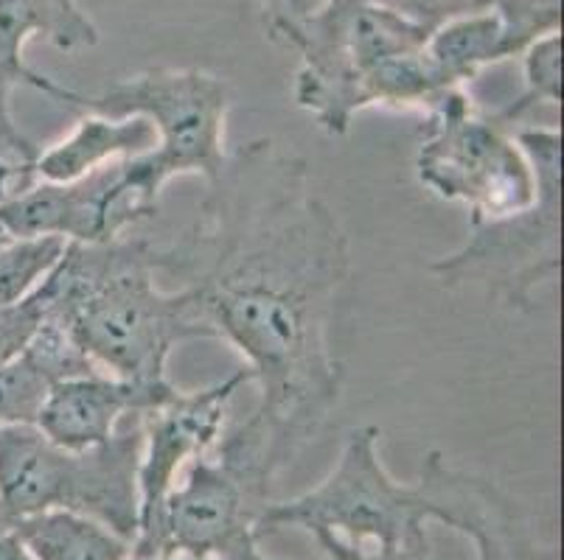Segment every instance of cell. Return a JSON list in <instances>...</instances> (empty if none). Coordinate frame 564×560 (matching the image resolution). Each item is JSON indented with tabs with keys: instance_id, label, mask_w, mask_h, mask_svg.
<instances>
[{
	"instance_id": "1",
	"label": "cell",
	"mask_w": 564,
	"mask_h": 560,
	"mask_svg": "<svg viewBox=\"0 0 564 560\" xmlns=\"http://www.w3.org/2000/svg\"><path fill=\"white\" fill-rule=\"evenodd\" d=\"M155 266L245 359L259 384L248 424L275 474L284 471L332 418L346 376L332 320L351 250L335 210L312 194L304 157L273 138L230 152L192 228L155 244Z\"/></svg>"
},
{
	"instance_id": "2",
	"label": "cell",
	"mask_w": 564,
	"mask_h": 560,
	"mask_svg": "<svg viewBox=\"0 0 564 560\" xmlns=\"http://www.w3.org/2000/svg\"><path fill=\"white\" fill-rule=\"evenodd\" d=\"M43 320L63 328L96 370L135 384H169V356L183 342L214 339L186 289L158 284L147 239L68 244L37 289Z\"/></svg>"
},
{
	"instance_id": "3",
	"label": "cell",
	"mask_w": 564,
	"mask_h": 560,
	"mask_svg": "<svg viewBox=\"0 0 564 560\" xmlns=\"http://www.w3.org/2000/svg\"><path fill=\"white\" fill-rule=\"evenodd\" d=\"M379 426H360L346 438L329 476L290 502H270L256 524V538L306 530L366 547L379 560H435L427 524L435 521L433 499L415 482L402 485L379 457Z\"/></svg>"
},
{
	"instance_id": "4",
	"label": "cell",
	"mask_w": 564,
	"mask_h": 560,
	"mask_svg": "<svg viewBox=\"0 0 564 560\" xmlns=\"http://www.w3.org/2000/svg\"><path fill=\"white\" fill-rule=\"evenodd\" d=\"M141 418H130L101 446L70 451L37 426L0 429V518L18 521L43 510L99 518L118 536L138 538Z\"/></svg>"
},
{
	"instance_id": "5",
	"label": "cell",
	"mask_w": 564,
	"mask_h": 560,
	"mask_svg": "<svg viewBox=\"0 0 564 560\" xmlns=\"http://www.w3.org/2000/svg\"><path fill=\"white\" fill-rule=\"evenodd\" d=\"M430 29L373 0H326L301 23L275 31V43L299 51L292 101L326 135L343 138L354 118L373 107V85L384 62L419 51Z\"/></svg>"
},
{
	"instance_id": "6",
	"label": "cell",
	"mask_w": 564,
	"mask_h": 560,
	"mask_svg": "<svg viewBox=\"0 0 564 560\" xmlns=\"http://www.w3.org/2000/svg\"><path fill=\"white\" fill-rule=\"evenodd\" d=\"M275 471L245 424L225 431L169 491L150 532L132 552L203 560H270L256 547V524L270 505Z\"/></svg>"
},
{
	"instance_id": "7",
	"label": "cell",
	"mask_w": 564,
	"mask_h": 560,
	"mask_svg": "<svg viewBox=\"0 0 564 560\" xmlns=\"http://www.w3.org/2000/svg\"><path fill=\"white\" fill-rule=\"evenodd\" d=\"M514 135L540 183L536 202L469 224V239L427 270L449 292L478 286L511 311H533L536 292L562 272V130L528 127Z\"/></svg>"
},
{
	"instance_id": "8",
	"label": "cell",
	"mask_w": 564,
	"mask_h": 560,
	"mask_svg": "<svg viewBox=\"0 0 564 560\" xmlns=\"http://www.w3.org/2000/svg\"><path fill=\"white\" fill-rule=\"evenodd\" d=\"M230 87L203 68H150L116 81L87 99V112L143 118L155 130V149L132 157L130 166L150 197L177 177L212 183L228 161Z\"/></svg>"
},
{
	"instance_id": "9",
	"label": "cell",
	"mask_w": 564,
	"mask_h": 560,
	"mask_svg": "<svg viewBox=\"0 0 564 560\" xmlns=\"http://www.w3.org/2000/svg\"><path fill=\"white\" fill-rule=\"evenodd\" d=\"M422 118L415 179L433 197L464 205L469 224L495 222L536 202L540 183L525 149L495 112H480L464 87L441 92Z\"/></svg>"
},
{
	"instance_id": "10",
	"label": "cell",
	"mask_w": 564,
	"mask_h": 560,
	"mask_svg": "<svg viewBox=\"0 0 564 560\" xmlns=\"http://www.w3.org/2000/svg\"><path fill=\"white\" fill-rule=\"evenodd\" d=\"M130 161L110 163L74 183L34 179L0 202V230L9 239H63L68 244L121 239L135 224L155 219L161 208L143 191Z\"/></svg>"
},
{
	"instance_id": "11",
	"label": "cell",
	"mask_w": 564,
	"mask_h": 560,
	"mask_svg": "<svg viewBox=\"0 0 564 560\" xmlns=\"http://www.w3.org/2000/svg\"><path fill=\"white\" fill-rule=\"evenodd\" d=\"M250 370H236L212 387L183 393L141 415V462H138V538L150 532L166 502L169 491L177 485L183 471L199 457L212 454L225 435V420L234 395L250 384ZM135 538V541H138Z\"/></svg>"
},
{
	"instance_id": "12",
	"label": "cell",
	"mask_w": 564,
	"mask_h": 560,
	"mask_svg": "<svg viewBox=\"0 0 564 560\" xmlns=\"http://www.w3.org/2000/svg\"><path fill=\"white\" fill-rule=\"evenodd\" d=\"M174 395L177 387L172 382L150 387L107 373H87L56 382L34 426L51 443L85 451L110 440L124 420L141 418Z\"/></svg>"
},
{
	"instance_id": "13",
	"label": "cell",
	"mask_w": 564,
	"mask_h": 560,
	"mask_svg": "<svg viewBox=\"0 0 564 560\" xmlns=\"http://www.w3.org/2000/svg\"><path fill=\"white\" fill-rule=\"evenodd\" d=\"M32 40H45L65 54L99 45V25L76 0H0V76L18 87H32L59 105L85 110L87 96L63 87L25 65L23 51Z\"/></svg>"
},
{
	"instance_id": "14",
	"label": "cell",
	"mask_w": 564,
	"mask_h": 560,
	"mask_svg": "<svg viewBox=\"0 0 564 560\" xmlns=\"http://www.w3.org/2000/svg\"><path fill=\"white\" fill-rule=\"evenodd\" d=\"M158 143L155 130L143 118H112L87 112L65 138L40 149L34 161V177L43 183H74L99 172L110 163L130 161L152 152Z\"/></svg>"
},
{
	"instance_id": "15",
	"label": "cell",
	"mask_w": 564,
	"mask_h": 560,
	"mask_svg": "<svg viewBox=\"0 0 564 560\" xmlns=\"http://www.w3.org/2000/svg\"><path fill=\"white\" fill-rule=\"evenodd\" d=\"M424 56L444 90L466 87L486 68L506 62L500 20L495 9L455 14L435 25L424 43Z\"/></svg>"
},
{
	"instance_id": "16",
	"label": "cell",
	"mask_w": 564,
	"mask_h": 560,
	"mask_svg": "<svg viewBox=\"0 0 564 560\" xmlns=\"http://www.w3.org/2000/svg\"><path fill=\"white\" fill-rule=\"evenodd\" d=\"M9 524L34 560H127L132 554L130 538L85 513L43 510Z\"/></svg>"
},
{
	"instance_id": "17",
	"label": "cell",
	"mask_w": 564,
	"mask_h": 560,
	"mask_svg": "<svg viewBox=\"0 0 564 560\" xmlns=\"http://www.w3.org/2000/svg\"><path fill=\"white\" fill-rule=\"evenodd\" d=\"M522 59V92L511 105L495 112L506 127L517 123L536 107H562V34L536 40L520 54Z\"/></svg>"
},
{
	"instance_id": "18",
	"label": "cell",
	"mask_w": 564,
	"mask_h": 560,
	"mask_svg": "<svg viewBox=\"0 0 564 560\" xmlns=\"http://www.w3.org/2000/svg\"><path fill=\"white\" fill-rule=\"evenodd\" d=\"M63 239H7L0 244V308L32 297L63 261Z\"/></svg>"
},
{
	"instance_id": "19",
	"label": "cell",
	"mask_w": 564,
	"mask_h": 560,
	"mask_svg": "<svg viewBox=\"0 0 564 560\" xmlns=\"http://www.w3.org/2000/svg\"><path fill=\"white\" fill-rule=\"evenodd\" d=\"M51 387H54V378L29 351L14 356L12 362L0 364V429L37 424Z\"/></svg>"
},
{
	"instance_id": "20",
	"label": "cell",
	"mask_w": 564,
	"mask_h": 560,
	"mask_svg": "<svg viewBox=\"0 0 564 560\" xmlns=\"http://www.w3.org/2000/svg\"><path fill=\"white\" fill-rule=\"evenodd\" d=\"M491 9L500 20L506 59L520 56L536 40L562 34V0H497Z\"/></svg>"
},
{
	"instance_id": "21",
	"label": "cell",
	"mask_w": 564,
	"mask_h": 560,
	"mask_svg": "<svg viewBox=\"0 0 564 560\" xmlns=\"http://www.w3.org/2000/svg\"><path fill=\"white\" fill-rule=\"evenodd\" d=\"M14 81L0 76V202L12 194L23 191L34 179V161L40 149L18 130L12 116Z\"/></svg>"
},
{
	"instance_id": "22",
	"label": "cell",
	"mask_w": 564,
	"mask_h": 560,
	"mask_svg": "<svg viewBox=\"0 0 564 560\" xmlns=\"http://www.w3.org/2000/svg\"><path fill=\"white\" fill-rule=\"evenodd\" d=\"M43 322V303L37 292L14 306L0 308V364L12 362L14 356L25 351Z\"/></svg>"
},
{
	"instance_id": "23",
	"label": "cell",
	"mask_w": 564,
	"mask_h": 560,
	"mask_svg": "<svg viewBox=\"0 0 564 560\" xmlns=\"http://www.w3.org/2000/svg\"><path fill=\"white\" fill-rule=\"evenodd\" d=\"M373 3L391 9V12L402 14V18L433 31L438 23L460 14V3L464 0H373Z\"/></svg>"
},
{
	"instance_id": "24",
	"label": "cell",
	"mask_w": 564,
	"mask_h": 560,
	"mask_svg": "<svg viewBox=\"0 0 564 560\" xmlns=\"http://www.w3.org/2000/svg\"><path fill=\"white\" fill-rule=\"evenodd\" d=\"M256 3H259L261 9V20H264L267 37H273L275 31L310 18V14L317 12L326 0H256Z\"/></svg>"
},
{
	"instance_id": "25",
	"label": "cell",
	"mask_w": 564,
	"mask_h": 560,
	"mask_svg": "<svg viewBox=\"0 0 564 560\" xmlns=\"http://www.w3.org/2000/svg\"><path fill=\"white\" fill-rule=\"evenodd\" d=\"M317 543L326 549V554H329L332 560H379L371 549L351 547V543H343L332 536H321L317 538Z\"/></svg>"
},
{
	"instance_id": "26",
	"label": "cell",
	"mask_w": 564,
	"mask_h": 560,
	"mask_svg": "<svg viewBox=\"0 0 564 560\" xmlns=\"http://www.w3.org/2000/svg\"><path fill=\"white\" fill-rule=\"evenodd\" d=\"M0 560H34L29 549L20 543V538L14 536L12 524L7 518H0Z\"/></svg>"
},
{
	"instance_id": "27",
	"label": "cell",
	"mask_w": 564,
	"mask_h": 560,
	"mask_svg": "<svg viewBox=\"0 0 564 560\" xmlns=\"http://www.w3.org/2000/svg\"><path fill=\"white\" fill-rule=\"evenodd\" d=\"M127 560H203V558H188V554H143V552H132Z\"/></svg>"
},
{
	"instance_id": "28",
	"label": "cell",
	"mask_w": 564,
	"mask_h": 560,
	"mask_svg": "<svg viewBox=\"0 0 564 560\" xmlns=\"http://www.w3.org/2000/svg\"><path fill=\"white\" fill-rule=\"evenodd\" d=\"M495 3H497V0H464V3H460V14L484 12V9H491Z\"/></svg>"
}]
</instances>
